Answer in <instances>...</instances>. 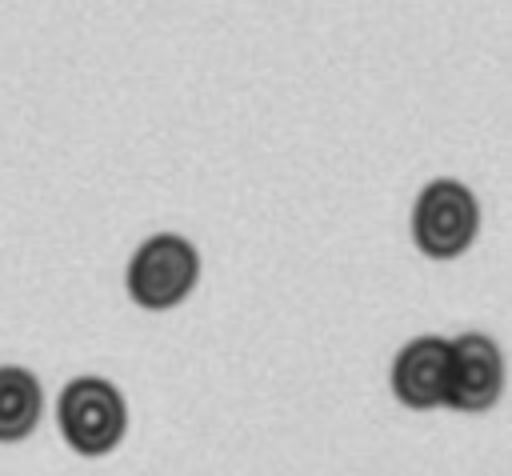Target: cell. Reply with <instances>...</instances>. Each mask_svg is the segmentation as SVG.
Instances as JSON below:
<instances>
[{"mask_svg":"<svg viewBox=\"0 0 512 476\" xmlns=\"http://www.w3.org/2000/svg\"><path fill=\"white\" fill-rule=\"evenodd\" d=\"M196 280H200V252L180 232H156V236L140 240V248L128 260V272H124V288H128L132 304H140L148 312H168V308L184 304V296L196 288Z\"/></svg>","mask_w":512,"mask_h":476,"instance_id":"2","label":"cell"},{"mask_svg":"<svg viewBox=\"0 0 512 476\" xmlns=\"http://www.w3.org/2000/svg\"><path fill=\"white\" fill-rule=\"evenodd\" d=\"M504 392V352L484 332H464L448 340V380L444 404L456 412H488Z\"/></svg>","mask_w":512,"mask_h":476,"instance_id":"4","label":"cell"},{"mask_svg":"<svg viewBox=\"0 0 512 476\" xmlns=\"http://www.w3.org/2000/svg\"><path fill=\"white\" fill-rule=\"evenodd\" d=\"M44 412L40 380L20 364H0V444H16L36 432Z\"/></svg>","mask_w":512,"mask_h":476,"instance_id":"6","label":"cell"},{"mask_svg":"<svg viewBox=\"0 0 512 476\" xmlns=\"http://www.w3.org/2000/svg\"><path fill=\"white\" fill-rule=\"evenodd\" d=\"M480 232V204L468 184L436 176L416 192L412 204V240L432 260H452L472 248Z\"/></svg>","mask_w":512,"mask_h":476,"instance_id":"3","label":"cell"},{"mask_svg":"<svg viewBox=\"0 0 512 476\" xmlns=\"http://www.w3.org/2000/svg\"><path fill=\"white\" fill-rule=\"evenodd\" d=\"M56 420H60V436L72 452L96 460L108 456L124 432H128V404L120 396V388L104 376H76L60 388L56 400Z\"/></svg>","mask_w":512,"mask_h":476,"instance_id":"1","label":"cell"},{"mask_svg":"<svg viewBox=\"0 0 512 476\" xmlns=\"http://www.w3.org/2000/svg\"><path fill=\"white\" fill-rule=\"evenodd\" d=\"M448 380V340L444 336H416L392 360V396L404 408L428 412L444 404Z\"/></svg>","mask_w":512,"mask_h":476,"instance_id":"5","label":"cell"}]
</instances>
